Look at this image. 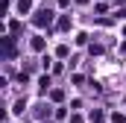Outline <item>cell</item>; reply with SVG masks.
Returning a JSON list of instances; mask_svg holds the SVG:
<instances>
[{"label": "cell", "mask_w": 126, "mask_h": 123, "mask_svg": "<svg viewBox=\"0 0 126 123\" xmlns=\"http://www.w3.org/2000/svg\"><path fill=\"white\" fill-rule=\"evenodd\" d=\"M35 24H38V27H44V24H50V12H38V18H35Z\"/></svg>", "instance_id": "cell-1"}, {"label": "cell", "mask_w": 126, "mask_h": 123, "mask_svg": "<svg viewBox=\"0 0 126 123\" xmlns=\"http://www.w3.org/2000/svg\"><path fill=\"white\" fill-rule=\"evenodd\" d=\"M18 9H21V12H27V9H30V0H21V3H18Z\"/></svg>", "instance_id": "cell-2"}]
</instances>
